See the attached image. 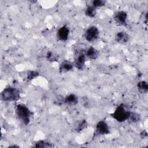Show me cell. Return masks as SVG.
I'll use <instances>...</instances> for the list:
<instances>
[{
    "label": "cell",
    "mask_w": 148,
    "mask_h": 148,
    "mask_svg": "<svg viewBox=\"0 0 148 148\" xmlns=\"http://www.w3.org/2000/svg\"><path fill=\"white\" fill-rule=\"evenodd\" d=\"M114 20L119 24L125 26L127 25V14L125 11H119L114 14Z\"/></svg>",
    "instance_id": "obj_6"
},
{
    "label": "cell",
    "mask_w": 148,
    "mask_h": 148,
    "mask_svg": "<svg viewBox=\"0 0 148 148\" xmlns=\"http://www.w3.org/2000/svg\"><path fill=\"white\" fill-rule=\"evenodd\" d=\"M99 29L95 26H91L88 27L84 33V38L88 42H93L99 36Z\"/></svg>",
    "instance_id": "obj_4"
},
{
    "label": "cell",
    "mask_w": 148,
    "mask_h": 148,
    "mask_svg": "<svg viewBox=\"0 0 148 148\" xmlns=\"http://www.w3.org/2000/svg\"><path fill=\"white\" fill-rule=\"evenodd\" d=\"M69 34V29L66 26L64 25L60 28L57 32V37L60 40L65 41L68 39Z\"/></svg>",
    "instance_id": "obj_7"
},
{
    "label": "cell",
    "mask_w": 148,
    "mask_h": 148,
    "mask_svg": "<svg viewBox=\"0 0 148 148\" xmlns=\"http://www.w3.org/2000/svg\"><path fill=\"white\" fill-rule=\"evenodd\" d=\"M130 114V112L128 111L123 104L119 105L113 113L112 114V117L119 122H123L127 120Z\"/></svg>",
    "instance_id": "obj_3"
},
{
    "label": "cell",
    "mask_w": 148,
    "mask_h": 148,
    "mask_svg": "<svg viewBox=\"0 0 148 148\" xmlns=\"http://www.w3.org/2000/svg\"><path fill=\"white\" fill-rule=\"evenodd\" d=\"M16 113L18 118L25 125H27L30 122L31 113L28 107L24 104H18L16 106Z\"/></svg>",
    "instance_id": "obj_2"
},
{
    "label": "cell",
    "mask_w": 148,
    "mask_h": 148,
    "mask_svg": "<svg viewBox=\"0 0 148 148\" xmlns=\"http://www.w3.org/2000/svg\"><path fill=\"white\" fill-rule=\"evenodd\" d=\"M46 58L49 61H57V56L51 51H48L46 54Z\"/></svg>",
    "instance_id": "obj_20"
},
{
    "label": "cell",
    "mask_w": 148,
    "mask_h": 148,
    "mask_svg": "<svg viewBox=\"0 0 148 148\" xmlns=\"http://www.w3.org/2000/svg\"><path fill=\"white\" fill-rule=\"evenodd\" d=\"M78 102V97L73 94H71L67 95L64 99V103L68 105H75Z\"/></svg>",
    "instance_id": "obj_12"
},
{
    "label": "cell",
    "mask_w": 148,
    "mask_h": 148,
    "mask_svg": "<svg viewBox=\"0 0 148 148\" xmlns=\"http://www.w3.org/2000/svg\"><path fill=\"white\" fill-rule=\"evenodd\" d=\"M20 97L19 90L13 87L5 88L1 93V99L4 101H17Z\"/></svg>",
    "instance_id": "obj_1"
},
{
    "label": "cell",
    "mask_w": 148,
    "mask_h": 148,
    "mask_svg": "<svg viewBox=\"0 0 148 148\" xmlns=\"http://www.w3.org/2000/svg\"><path fill=\"white\" fill-rule=\"evenodd\" d=\"M86 60L85 53H80L76 57L75 61V66L78 69H82L84 66Z\"/></svg>",
    "instance_id": "obj_9"
},
{
    "label": "cell",
    "mask_w": 148,
    "mask_h": 148,
    "mask_svg": "<svg viewBox=\"0 0 148 148\" xmlns=\"http://www.w3.org/2000/svg\"><path fill=\"white\" fill-rule=\"evenodd\" d=\"M85 54L86 57H87L88 59L91 60H94L98 58L99 55V52L94 47H90L87 49Z\"/></svg>",
    "instance_id": "obj_11"
},
{
    "label": "cell",
    "mask_w": 148,
    "mask_h": 148,
    "mask_svg": "<svg viewBox=\"0 0 148 148\" xmlns=\"http://www.w3.org/2000/svg\"><path fill=\"white\" fill-rule=\"evenodd\" d=\"M39 75V73L37 71H29L27 72V77L28 80H32L36 77H37Z\"/></svg>",
    "instance_id": "obj_18"
},
{
    "label": "cell",
    "mask_w": 148,
    "mask_h": 148,
    "mask_svg": "<svg viewBox=\"0 0 148 148\" xmlns=\"http://www.w3.org/2000/svg\"><path fill=\"white\" fill-rule=\"evenodd\" d=\"M110 132L108 124L103 120L99 121L95 127V134L97 135H102L108 134Z\"/></svg>",
    "instance_id": "obj_5"
},
{
    "label": "cell",
    "mask_w": 148,
    "mask_h": 148,
    "mask_svg": "<svg viewBox=\"0 0 148 148\" xmlns=\"http://www.w3.org/2000/svg\"><path fill=\"white\" fill-rule=\"evenodd\" d=\"M130 39L129 35L125 31H120L117 32L115 36V40L117 42L121 44L126 43Z\"/></svg>",
    "instance_id": "obj_8"
},
{
    "label": "cell",
    "mask_w": 148,
    "mask_h": 148,
    "mask_svg": "<svg viewBox=\"0 0 148 148\" xmlns=\"http://www.w3.org/2000/svg\"><path fill=\"white\" fill-rule=\"evenodd\" d=\"M34 147H37V148H38V147L39 148L51 147H53V145H51V143H50L48 142H46L44 140H39L35 143V145Z\"/></svg>",
    "instance_id": "obj_16"
},
{
    "label": "cell",
    "mask_w": 148,
    "mask_h": 148,
    "mask_svg": "<svg viewBox=\"0 0 148 148\" xmlns=\"http://www.w3.org/2000/svg\"><path fill=\"white\" fill-rule=\"evenodd\" d=\"M97 10L95 7L92 5H90L87 7L85 10V14L91 18L94 17L96 15Z\"/></svg>",
    "instance_id": "obj_13"
},
{
    "label": "cell",
    "mask_w": 148,
    "mask_h": 148,
    "mask_svg": "<svg viewBox=\"0 0 148 148\" xmlns=\"http://www.w3.org/2000/svg\"><path fill=\"white\" fill-rule=\"evenodd\" d=\"M128 120H129L131 122L136 123V122L139 121L140 120V116L138 113L130 112V114Z\"/></svg>",
    "instance_id": "obj_17"
},
{
    "label": "cell",
    "mask_w": 148,
    "mask_h": 148,
    "mask_svg": "<svg viewBox=\"0 0 148 148\" xmlns=\"http://www.w3.org/2000/svg\"><path fill=\"white\" fill-rule=\"evenodd\" d=\"M87 125V123L85 120H82L77 121L75 124V130L77 132H80L84 129Z\"/></svg>",
    "instance_id": "obj_15"
},
{
    "label": "cell",
    "mask_w": 148,
    "mask_h": 148,
    "mask_svg": "<svg viewBox=\"0 0 148 148\" xmlns=\"http://www.w3.org/2000/svg\"><path fill=\"white\" fill-rule=\"evenodd\" d=\"M105 4V1L103 0H94L92 2L91 5L95 7V8L101 7L104 6Z\"/></svg>",
    "instance_id": "obj_19"
},
{
    "label": "cell",
    "mask_w": 148,
    "mask_h": 148,
    "mask_svg": "<svg viewBox=\"0 0 148 148\" xmlns=\"http://www.w3.org/2000/svg\"><path fill=\"white\" fill-rule=\"evenodd\" d=\"M73 68V64L71 61L64 60L60 65L59 70L61 72H67L72 69Z\"/></svg>",
    "instance_id": "obj_10"
},
{
    "label": "cell",
    "mask_w": 148,
    "mask_h": 148,
    "mask_svg": "<svg viewBox=\"0 0 148 148\" xmlns=\"http://www.w3.org/2000/svg\"><path fill=\"white\" fill-rule=\"evenodd\" d=\"M137 87L142 93H146L148 90V84L145 81H140L138 83Z\"/></svg>",
    "instance_id": "obj_14"
}]
</instances>
